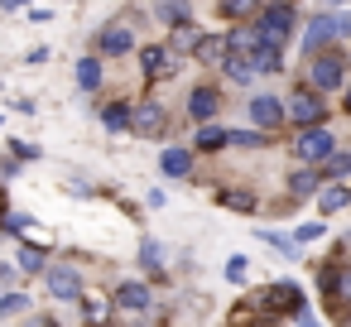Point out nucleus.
<instances>
[{"mask_svg": "<svg viewBox=\"0 0 351 327\" xmlns=\"http://www.w3.org/2000/svg\"><path fill=\"white\" fill-rule=\"evenodd\" d=\"M29 308V298H20V293H10L5 303H0V313H25Z\"/></svg>", "mask_w": 351, "mask_h": 327, "instance_id": "obj_28", "label": "nucleus"}, {"mask_svg": "<svg viewBox=\"0 0 351 327\" xmlns=\"http://www.w3.org/2000/svg\"><path fill=\"white\" fill-rule=\"evenodd\" d=\"M188 111H193V121H212V116H217V92H212V87H197V92L188 97Z\"/></svg>", "mask_w": 351, "mask_h": 327, "instance_id": "obj_13", "label": "nucleus"}, {"mask_svg": "<svg viewBox=\"0 0 351 327\" xmlns=\"http://www.w3.org/2000/svg\"><path fill=\"white\" fill-rule=\"evenodd\" d=\"M226 73H231L236 82H250V77H255V68H250L241 53H226Z\"/></svg>", "mask_w": 351, "mask_h": 327, "instance_id": "obj_20", "label": "nucleus"}, {"mask_svg": "<svg viewBox=\"0 0 351 327\" xmlns=\"http://www.w3.org/2000/svg\"><path fill=\"white\" fill-rule=\"evenodd\" d=\"M226 53H231V44H226L221 34H202V39H197V58H202V63H226Z\"/></svg>", "mask_w": 351, "mask_h": 327, "instance_id": "obj_11", "label": "nucleus"}, {"mask_svg": "<svg viewBox=\"0 0 351 327\" xmlns=\"http://www.w3.org/2000/svg\"><path fill=\"white\" fill-rule=\"evenodd\" d=\"M226 279L245 284V279H250V260H245V255H231V260H226Z\"/></svg>", "mask_w": 351, "mask_h": 327, "instance_id": "obj_22", "label": "nucleus"}, {"mask_svg": "<svg viewBox=\"0 0 351 327\" xmlns=\"http://www.w3.org/2000/svg\"><path fill=\"white\" fill-rule=\"evenodd\" d=\"M289 29H293V10H289V5H269V10L260 15V25H255V34L269 39V44H284Z\"/></svg>", "mask_w": 351, "mask_h": 327, "instance_id": "obj_3", "label": "nucleus"}, {"mask_svg": "<svg viewBox=\"0 0 351 327\" xmlns=\"http://www.w3.org/2000/svg\"><path fill=\"white\" fill-rule=\"evenodd\" d=\"M341 29H351V20H327V15H317V20L308 25V49H317L322 39H332V34H341Z\"/></svg>", "mask_w": 351, "mask_h": 327, "instance_id": "obj_10", "label": "nucleus"}, {"mask_svg": "<svg viewBox=\"0 0 351 327\" xmlns=\"http://www.w3.org/2000/svg\"><path fill=\"white\" fill-rule=\"evenodd\" d=\"M293 154L308 159V164H322V159L332 154V135H327L322 125H303V135L293 140Z\"/></svg>", "mask_w": 351, "mask_h": 327, "instance_id": "obj_2", "label": "nucleus"}, {"mask_svg": "<svg viewBox=\"0 0 351 327\" xmlns=\"http://www.w3.org/2000/svg\"><path fill=\"white\" fill-rule=\"evenodd\" d=\"M337 293H341V298H351V269H346V274L337 279Z\"/></svg>", "mask_w": 351, "mask_h": 327, "instance_id": "obj_30", "label": "nucleus"}, {"mask_svg": "<svg viewBox=\"0 0 351 327\" xmlns=\"http://www.w3.org/2000/svg\"><path fill=\"white\" fill-rule=\"evenodd\" d=\"M116 308H121V313H130V317H145V313L154 308V293H149V284H135V279H125V284L116 289Z\"/></svg>", "mask_w": 351, "mask_h": 327, "instance_id": "obj_4", "label": "nucleus"}, {"mask_svg": "<svg viewBox=\"0 0 351 327\" xmlns=\"http://www.w3.org/2000/svg\"><path fill=\"white\" fill-rule=\"evenodd\" d=\"M49 293L53 298H77L82 293V274L77 269H49Z\"/></svg>", "mask_w": 351, "mask_h": 327, "instance_id": "obj_9", "label": "nucleus"}, {"mask_svg": "<svg viewBox=\"0 0 351 327\" xmlns=\"http://www.w3.org/2000/svg\"><path fill=\"white\" fill-rule=\"evenodd\" d=\"M255 5H260V0H221V10L236 15V20H241V15H255Z\"/></svg>", "mask_w": 351, "mask_h": 327, "instance_id": "obj_23", "label": "nucleus"}, {"mask_svg": "<svg viewBox=\"0 0 351 327\" xmlns=\"http://www.w3.org/2000/svg\"><path fill=\"white\" fill-rule=\"evenodd\" d=\"M346 202H351V193H346L341 183H337V188H327V193L317 197V207H322V217H327V212H341Z\"/></svg>", "mask_w": 351, "mask_h": 327, "instance_id": "obj_16", "label": "nucleus"}, {"mask_svg": "<svg viewBox=\"0 0 351 327\" xmlns=\"http://www.w3.org/2000/svg\"><path fill=\"white\" fill-rule=\"evenodd\" d=\"M260 236H265V241H269V245H274V250H284V255H293V250H298V245H293V241H284V236H274V231H260Z\"/></svg>", "mask_w": 351, "mask_h": 327, "instance_id": "obj_27", "label": "nucleus"}, {"mask_svg": "<svg viewBox=\"0 0 351 327\" xmlns=\"http://www.w3.org/2000/svg\"><path fill=\"white\" fill-rule=\"evenodd\" d=\"M164 121H169V116H164V106H159V101H145V106H135V111H130L135 135H159V130H164Z\"/></svg>", "mask_w": 351, "mask_h": 327, "instance_id": "obj_6", "label": "nucleus"}, {"mask_svg": "<svg viewBox=\"0 0 351 327\" xmlns=\"http://www.w3.org/2000/svg\"><path fill=\"white\" fill-rule=\"evenodd\" d=\"M159 169H164L169 178H188V173H193V154H188V149H164Z\"/></svg>", "mask_w": 351, "mask_h": 327, "instance_id": "obj_14", "label": "nucleus"}, {"mask_svg": "<svg viewBox=\"0 0 351 327\" xmlns=\"http://www.w3.org/2000/svg\"><path fill=\"white\" fill-rule=\"evenodd\" d=\"M29 327H58L53 317H29Z\"/></svg>", "mask_w": 351, "mask_h": 327, "instance_id": "obj_31", "label": "nucleus"}, {"mask_svg": "<svg viewBox=\"0 0 351 327\" xmlns=\"http://www.w3.org/2000/svg\"><path fill=\"white\" fill-rule=\"evenodd\" d=\"M221 145H226V130H217V125L197 130V149H221Z\"/></svg>", "mask_w": 351, "mask_h": 327, "instance_id": "obj_21", "label": "nucleus"}, {"mask_svg": "<svg viewBox=\"0 0 351 327\" xmlns=\"http://www.w3.org/2000/svg\"><path fill=\"white\" fill-rule=\"evenodd\" d=\"M5 5H10V10H15V5H25V0H5Z\"/></svg>", "mask_w": 351, "mask_h": 327, "instance_id": "obj_32", "label": "nucleus"}, {"mask_svg": "<svg viewBox=\"0 0 351 327\" xmlns=\"http://www.w3.org/2000/svg\"><path fill=\"white\" fill-rule=\"evenodd\" d=\"M308 82H313L317 92H332V87H341V82H346V63H341V53H317V58H313V73H308Z\"/></svg>", "mask_w": 351, "mask_h": 327, "instance_id": "obj_1", "label": "nucleus"}, {"mask_svg": "<svg viewBox=\"0 0 351 327\" xmlns=\"http://www.w3.org/2000/svg\"><path fill=\"white\" fill-rule=\"evenodd\" d=\"M154 5H159V20H164V25H183V20H188V5H183V0H154Z\"/></svg>", "mask_w": 351, "mask_h": 327, "instance_id": "obj_17", "label": "nucleus"}, {"mask_svg": "<svg viewBox=\"0 0 351 327\" xmlns=\"http://www.w3.org/2000/svg\"><path fill=\"white\" fill-rule=\"evenodd\" d=\"M346 111H351V87H346Z\"/></svg>", "mask_w": 351, "mask_h": 327, "instance_id": "obj_33", "label": "nucleus"}, {"mask_svg": "<svg viewBox=\"0 0 351 327\" xmlns=\"http://www.w3.org/2000/svg\"><path fill=\"white\" fill-rule=\"evenodd\" d=\"M322 173H327V178H346V173H351V154H337V149H332V154L322 159Z\"/></svg>", "mask_w": 351, "mask_h": 327, "instance_id": "obj_18", "label": "nucleus"}, {"mask_svg": "<svg viewBox=\"0 0 351 327\" xmlns=\"http://www.w3.org/2000/svg\"><path fill=\"white\" fill-rule=\"evenodd\" d=\"M130 44H135L130 25H106V29L97 34V49H101V53H130Z\"/></svg>", "mask_w": 351, "mask_h": 327, "instance_id": "obj_8", "label": "nucleus"}, {"mask_svg": "<svg viewBox=\"0 0 351 327\" xmlns=\"http://www.w3.org/2000/svg\"><path fill=\"white\" fill-rule=\"evenodd\" d=\"M82 313H87V322H97V327H101V322H106V298H87V303H82Z\"/></svg>", "mask_w": 351, "mask_h": 327, "instance_id": "obj_25", "label": "nucleus"}, {"mask_svg": "<svg viewBox=\"0 0 351 327\" xmlns=\"http://www.w3.org/2000/svg\"><path fill=\"white\" fill-rule=\"evenodd\" d=\"M77 87H82V92H97V87H101V63H97V58H82V63H77Z\"/></svg>", "mask_w": 351, "mask_h": 327, "instance_id": "obj_15", "label": "nucleus"}, {"mask_svg": "<svg viewBox=\"0 0 351 327\" xmlns=\"http://www.w3.org/2000/svg\"><path fill=\"white\" fill-rule=\"evenodd\" d=\"M284 116H289L293 125H317V121H322V101H317L313 92H293L289 106H284Z\"/></svg>", "mask_w": 351, "mask_h": 327, "instance_id": "obj_5", "label": "nucleus"}, {"mask_svg": "<svg viewBox=\"0 0 351 327\" xmlns=\"http://www.w3.org/2000/svg\"><path fill=\"white\" fill-rule=\"evenodd\" d=\"M20 265H25V269H44V255H39L34 245H25V250H20Z\"/></svg>", "mask_w": 351, "mask_h": 327, "instance_id": "obj_26", "label": "nucleus"}, {"mask_svg": "<svg viewBox=\"0 0 351 327\" xmlns=\"http://www.w3.org/2000/svg\"><path fill=\"white\" fill-rule=\"evenodd\" d=\"M101 121H106V130H125V125H130V106H121V101H116V106H106V111H101Z\"/></svg>", "mask_w": 351, "mask_h": 327, "instance_id": "obj_19", "label": "nucleus"}, {"mask_svg": "<svg viewBox=\"0 0 351 327\" xmlns=\"http://www.w3.org/2000/svg\"><path fill=\"white\" fill-rule=\"evenodd\" d=\"M140 68H145V77H164V73L173 68V58H169V49H159V44H154V49H145V53H140Z\"/></svg>", "mask_w": 351, "mask_h": 327, "instance_id": "obj_12", "label": "nucleus"}, {"mask_svg": "<svg viewBox=\"0 0 351 327\" xmlns=\"http://www.w3.org/2000/svg\"><path fill=\"white\" fill-rule=\"evenodd\" d=\"M250 121H255L260 130L284 125V101H274V97H255V101H250Z\"/></svg>", "mask_w": 351, "mask_h": 327, "instance_id": "obj_7", "label": "nucleus"}, {"mask_svg": "<svg viewBox=\"0 0 351 327\" xmlns=\"http://www.w3.org/2000/svg\"><path fill=\"white\" fill-rule=\"evenodd\" d=\"M289 188H293L298 197H308V193H317V178H313V173H293V178H289Z\"/></svg>", "mask_w": 351, "mask_h": 327, "instance_id": "obj_24", "label": "nucleus"}, {"mask_svg": "<svg viewBox=\"0 0 351 327\" xmlns=\"http://www.w3.org/2000/svg\"><path fill=\"white\" fill-rule=\"evenodd\" d=\"M226 202H231V207H241V212H250V207H255V197H241V193H231Z\"/></svg>", "mask_w": 351, "mask_h": 327, "instance_id": "obj_29", "label": "nucleus"}]
</instances>
